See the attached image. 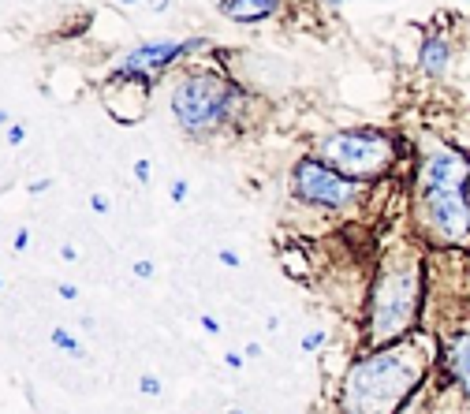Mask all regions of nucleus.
Here are the masks:
<instances>
[{
    "label": "nucleus",
    "mask_w": 470,
    "mask_h": 414,
    "mask_svg": "<svg viewBox=\"0 0 470 414\" xmlns=\"http://www.w3.org/2000/svg\"><path fill=\"white\" fill-rule=\"evenodd\" d=\"M220 262H224L228 269H235V265H239V254H235V250H220Z\"/></svg>",
    "instance_id": "nucleus-20"
},
{
    "label": "nucleus",
    "mask_w": 470,
    "mask_h": 414,
    "mask_svg": "<svg viewBox=\"0 0 470 414\" xmlns=\"http://www.w3.org/2000/svg\"><path fill=\"white\" fill-rule=\"evenodd\" d=\"M466 187H470V161L459 150L429 138L414 194V217L429 239L448 243V247H466L470 243Z\"/></svg>",
    "instance_id": "nucleus-1"
},
{
    "label": "nucleus",
    "mask_w": 470,
    "mask_h": 414,
    "mask_svg": "<svg viewBox=\"0 0 470 414\" xmlns=\"http://www.w3.org/2000/svg\"><path fill=\"white\" fill-rule=\"evenodd\" d=\"M205 37H191V42H153V45H138L135 53H127V60L120 63V75H135V79H157L168 63L179 60L191 49H205Z\"/></svg>",
    "instance_id": "nucleus-7"
},
{
    "label": "nucleus",
    "mask_w": 470,
    "mask_h": 414,
    "mask_svg": "<svg viewBox=\"0 0 470 414\" xmlns=\"http://www.w3.org/2000/svg\"><path fill=\"white\" fill-rule=\"evenodd\" d=\"M26 243H30V231H16V250H26Z\"/></svg>",
    "instance_id": "nucleus-22"
},
{
    "label": "nucleus",
    "mask_w": 470,
    "mask_h": 414,
    "mask_svg": "<svg viewBox=\"0 0 470 414\" xmlns=\"http://www.w3.org/2000/svg\"><path fill=\"white\" fill-rule=\"evenodd\" d=\"M325 343V332L318 329V332H306V340H303V351H318V347Z\"/></svg>",
    "instance_id": "nucleus-15"
},
{
    "label": "nucleus",
    "mask_w": 470,
    "mask_h": 414,
    "mask_svg": "<svg viewBox=\"0 0 470 414\" xmlns=\"http://www.w3.org/2000/svg\"><path fill=\"white\" fill-rule=\"evenodd\" d=\"M291 194L306 205H325V209H336V205H347L362 194V183L339 176L336 168H329L318 157H306L291 168Z\"/></svg>",
    "instance_id": "nucleus-6"
},
{
    "label": "nucleus",
    "mask_w": 470,
    "mask_h": 414,
    "mask_svg": "<svg viewBox=\"0 0 470 414\" xmlns=\"http://www.w3.org/2000/svg\"><path fill=\"white\" fill-rule=\"evenodd\" d=\"M75 295H78V288H75V284H60V299H75Z\"/></svg>",
    "instance_id": "nucleus-21"
},
{
    "label": "nucleus",
    "mask_w": 470,
    "mask_h": 414,
    "mask_svg": "<svg viewBox=\"0 0 470 414\" xmlns=\"http://www.w3.org/2000/svg\"><path fill=\"white\" fill-rule=\"evenodd\" d=\"M448 370H452V377L470 392V332H463L459 340L452 343V351H448Z\"/></svg>",
    "instance_id": "nucleus-11"
},
{
    "label": "nucleus",
    "mask_w": 470,
    "mask_h": 414,
    "mask_svg": "<svg viewBox=\"0 0 470 414\" xmlns=\"http://www.w3.org/2000/svg\"><path fill=\"white\" fill-rule=\"evenodd\" d=\"M228 414H246V410H239V407H235V410H228Z\"/></svg>",
    "instance_id": "nucleus-28"
},
{
    "label": "nucleus",
    "mask_w": 470,
    "mask_h": 414,
    "mask_svg": "<svg viewBox=\"0 0 470 414\" xmlns=\"http://www.w3.org/2000/svg\"><path fill=\"white\" fill-rule=\"evenodd\" d=\"M90 205H94V213H109V198H104V194H94Z\"/></svg>",
    "instance_id": "nucleus-19"
},
{
    "label": "nucleus",
    "mask_w": 470,
    "mask_h": 414,
    "mask_svg": "<svg viewBox=\"0 0 470 414\" xmlns=\"http://www.w3.org/2000/svg\"><path fill=\"white\" fill-rule=\"evenodd\" d=\"M146 4H150V11H164L168 4H172V0H146Z\"/></svg>",
    "instance_id": "nucleus-24"
},
{
    "label": "nucleus",
    "mask_w": 470,
    "mask_h": 414,
    "mask_svg": "<svg viewBox=\"0 0 470 414\" xmlns=\"http://www.w3.org/2000/svg\"><path fill=\"white\" fill-rule=\"evenodd\" d=\"M135 276H138V280L153 276V262H135Z\"/></svg>",
    "instance_id": "nucleus-18"
},
{
    "label": "nucleus",
    "mask_w": 470,
    "mask_h": 414,
    "mask_svg": "<svg viewBox=\"0 0 470 414\" xmlns=\"http://www.w3.org/2000/svg\"><path fill=\"white\" fill-rule=\"evenodd\" d=\"M60 254H64V262H75V257H78V254H75V247H71V243H68V247H60Z\"/></svg>",
    "instance_id": "nucleus-25"
},
{
    "label": "nucleus",
    "mask_w": 470,
    "mask_h": 414,
    "mask_svg": "<svg viewBox=\"0 0 470 414\" xmlns=\"http://www.w3.org/2000/svg\"><path fill=\"white\" fill-rule=\"evenodd\" d=\"M313 157L336 168L339 176L366 183V179H381L396 164V138L377 135V131H339L318 142Z\"/></svg>",
    "instance_id": "nucleus-5"
},
{
    "label": "nucleus",
    "mask_w": 470,
    "mask_h": 414,
    "mask_svg": "<svg viewBox=\"0 0 470 414\" xmlns=\"http://www.w3.org/2000/svg\"><path fill=\"white\" fill-rule=\"evenodd\" d=\"M429 358L433 351L426 340L392 343L358 358L339 392V414H396L399 403L426 377Z\"/></svg>",
    "instance_id": "nucleus-2"
},
{
    "label": "nucleus",
    "mask_w": 470,
    "mask_h": 414,
    "mask_svg": "<svg viewBox=\"0 0 470 414\" xmlns=\"http://www.w3.org/2000/svg\"><path fill=\"white\" fill-rule=\"evenodd\" d=\"M280 11V0H228L224 16L231 23H261Z\"/></svg>",
    "instance_id": "nucleus-10"
},
{
    "label": "nucleus",
    "mask_w": 470,
    "mask_h": 414,
    "mask_svg": "<svg viewBox=\"0 0 470 414\" xmlns=\"http://www.w3.org/2000/svg\"><path fill=\"white\" fill-rule=\"evenodd\" d=\"M187 179H172V187H168V194H172V202H187Z\"/></svg>",
    "instance_id": "nucleus-13"
},
{
    "label": "nucleus",
    "mask_w": 470,
    "mask_h": 414,
    "mask_svg": "<svg viewBox=\"0 0 470 414\" xmlns=\"http://www.w3.org/2000/svg\"><path fill=\"white\" fill-rule=\"evenodd\" d=\"M138 392L142 396H161V381H157V377H142L138 381Z\"/></svg>",
    "instance_id": "nucleus-14"
},
{
    "label": "nucleus",
    "mask_w": 470,
    "mask_h": 414,
    "mask_svg": "<svg viewBox=\"0 0 470 414\" xmlns=\"http://www.w3.org/2000/svg\"><path fill=\"white\" fill-rule=\"evenodd\" d=\"M135 179L138 183H150V161H135Z\"/></svg>",
    "instance_id": "nucleus-16"
},
{
    "label": "nucleus",
    "mask_w": 470,
    "mask_h": 414,
    "mask_svg": "<svg viewBox=\"0 0 470 414\" xmlns=\"http://www.w3.org/2000/svg\"><path fill=\"white\" fill-rule=\"evenodd\" d=\"M112 86H120V101H104V105H109V112L116 116V120H123V123L142 120V112H146V97H150V86H153V83L135 79V75H116Z\"/></svg>",
    "instance_id": "nucleus-8"
},
{
    "label": "nucleus",
    "mask_w": 470,
    "mask_h": 414,
    "mask_svg": "<svg viewBox=\"0 0 470 414\" xmlns=\"http://www.w3.org/2000/svg\"><path fill=\"white\" fill-rule=\"evenodd\" d=\"M325 4H329V8H339V4H347V0H325Z\"/></svg>",
    "instance_id": "nucleus-27"
},
{
    "label": "nucleus",
    "mask_w": 470,
    "mask_h": 414,
    "mask_svg": "<svg viewBox=\"0 0 470 414\" xmlns=\"http://www.w3.org/2000/svg\"><path fill=\"white\" fill-rule=\"evenodd\" d=\"M120 4H138V0H120Z\"/></svg>",
    "instance_id": "nucleus-29"
},
{
    "label": "nucleus",
    "mask_w": 470,
    "mask_h": 414,
    "mask_svg": "<svg viewBox=\"0 0 470 414\" xmlns=\"http://www.w3.org/2000/svg\"><path fill=\"white\" fill-rule=\"evenodd\" d=\"M239 105H243L239 86L217 79V75H187V79L172 90L176 123L191 135L217 131L224 120H231Z\"/></svg>",
    "instance_id": "nucleus-4"
},
{
    "label": "nucleus",
    "mask_w": 470,
    "mask_h": 414,
    "mask_svg": "<svg viewBox=\"0 0 470 414\" xmlns=\"http://www.w3.org/2000/svg\"><path fill=\"white\" fill-rule=\"evenodd\" d=\"M224 362H228V366H231V370H239V366H243V355H235V351H228V355H224Z\"/></svg>",
    "instance_id": "nucleus-23"
},
{
    "label": "nucleus",
    "mask_w": 470,
    "mask_h": 414,
    "mask_svg": "<svg viewBox=\"0 0 470 414\" xmlns=\"http://www.w3.org/2000/svg\"><path fill=\"white\" fill-rule=\"evenodd\" d=\"M202 329H205V332H220V325H217L213 317H202Z\"/></svg>",
    "instance_id": "nucleus-26"
},
{
    "label": "nucleus",
    "mask_w": 470,
    "mask_h": 414,
    "mask_svg": "<svg viewBox=\"0 0 470 414\" xmlns=\"http://www.w3.org/2000/svg\"><path fill=\"white\" fill-rule=\"evenodd\" d=\"M52 343H56V347H64L68 355H83V343H78L68 329H52Z\"/></svg>",
    "instance_id": "nucleus-12"
},
{
    "label": "nucleus",
    "mask_w": 470,
    "mask_h": 414,
    "mask_svg": "<svg viewBox=\"0 0 470 414\" xmlns=\"http://www.w3.org/2000/svg\"><path fill=\"white\" fill-rule=\"evenodd\" d=\"M23 138H26V131H23L19 123H11V127H8V142H11V146H19Z\"/></svg>",
    "instance_id": "nucleus-17"
},
{
    "label": "nucleus",
    "mask_w": 470,
    "mask_h": 414,
    "mask_svg": "<svg viewBox=\"0 0 470 414\" xmlns=\"http://www.w3.org/2000/svg\"><path fill=\"white\" fill-rule=\"evenodd\" d=\"M418 68H422L426 75H433V79H444L452 68V45H448V37H437V34H429L422 49H418Z\"/></svg>",
    "instance_id": "nucleus-9"
},
{
    "label": "nucleus",
    "mask_w": 470,
    "mask_h": 414,
    "mask_svg": "<svg viewBox=\"0 0 470 414\" xmlns=\"http://www.w3.org/2000/svg\"><path fill=\"white\" fill-rule=\"evenodd\" d=\"M422 310V257L411 247L385 254L370 299V347H388L414 325Z\"/></svg>",
    "instance_id": "nucleus-3"
},
{
    "label": "nucleus",
    "mask_w": 470,
    "mask_h": 414,
    "mask_svg": "<svg viewBox=\"0 0 470 414\" xmlns=\"http://www.w3.org/2000/svg\"><path fill=\"white\" fill-rule=\"evenodd\" d=\"M213 4H220V8H224V4H228V0H213Z\"/></svg>",
    "instance_id": "nucleus-30"
}]
</instances>
